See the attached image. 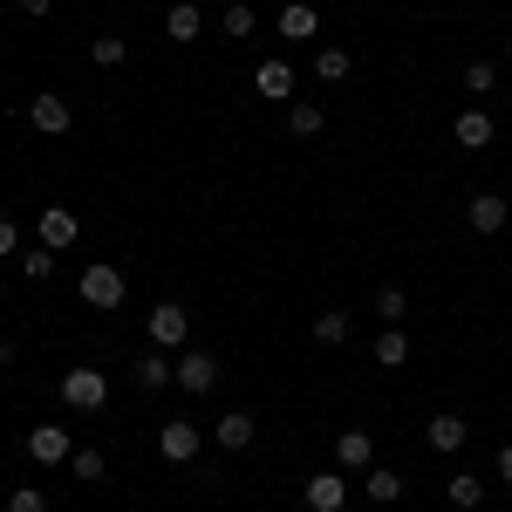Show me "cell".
Masks as SVG:
<instances>
[{
	"mask_svg": "<svg viewBox=\"0 0 512 512\" xmlns=\"http://www.w3.org/2000/svg\"><path fill=\"white\" fill-rule=\"evenodd\" d=\"M82 301H89L96 315H110V308H123V274L110 267V260H96V267H82Z\"/></svg>",
	"mask_w": 512,
	"mask_h": 512,
	"instance_id": "6da1fadb",
	"label": "cell"
},
{
	"mask_svg": "<svg viewBox=\"0 0 512 512\" xmlns=\"http://www.w3.org/2000/svg\"><path fill=\"white\" fill-rule=\"evenodd\" d=\"M62 403H69V410H103V403H110V376H103V369H69V376H62Z\"/></svg>",
	"mask_w": 512,
	"mask_h": 512,
	"instance_id": "7a4b0ae2",
	"label": "cell"
},
{
	"mask_svg": "<svg viewBox=\"0 0 512 512\" xmlns=\"http://www.w3.org/2000/svg\"><path fill=\"white\" fill-rule=\"evenodd\" d=\"M219 355H205V349H178V390L185 396H205V390H219Z\"/></svg>",
	"mask_w": 512,
	"mask_h": 512,
	"instance_id": "3957f363",
	"label": "cell"
},
{
	"mask_svg": "<svg viewBox=\"0 0 512 512\" xmlns=\"http://www.w3.org/2000/svg\"><path fill=\"white\" fill-rule=\"evenodd\" d=\"M301 499H308V512H342L349 506V472H342V465H335V472H315L301 485Z\"/></svg>",
	"mask_w": 512,
	"mask_h": 512,
	"instance_id": "277c9868",
	"label": "cell"
},
{
	"mask_svg": "<svg viewBox=\"0 0 512 512\" xmlns=\"http://www.w3.org/2000/svg\"><path fill=\"white\" fill-rule=\"evenodd\" d=\"M158 451L171 458V465H192L198 451H205V431H198L192 417H178V424H164V431H158Z\"/></svg>",
	"mask_w": 512,
	"mask_h": 512,
	"instance_id": "5b68a950",
	"label": "cell"
},
{
	"mask_svg": "<svg viewBox=\"0 0 512 512\" xmlns=\"http://www.w3.org/2000/svg\"><path fill=\"white\" fill-rule=\"evenodd\" d=\"M28 123H35L41 137H62V130L76 123V110H69V96H55V89H41L35 103H28Z\"/></svg>",
	"mask_w": 512,
	"mask_h": 512,
	"instance_id": "8992f818",
	"label": "cell"
},
{
	"mask_svg": "<svg viewBox=\"0 0 512 512\" xmlns=\"http://www.w3.org/2000/svg\"><path fill=\"white\" fill-rule=\"evenodd\" d=\"M144 328H151V342H158V349H185V328H192V315H185L178 301H158Z\"/></svg>",
	"mask_w": 512,
	"mask_h": 512,
	"instance_id": "52a82bcc",
	"label": "cell"
},
{
	"mask_svg": "<svg viewBox=\"0 0 512 512\" xmlns=\"http://www.w3.org/2000/svg\"><path fill=\"white\" fill-rule=\"evenodd\" d=\"M465 437H472V424H465L458 410H437L431 424H424V444H431V451H444V458H451V451H465Z\"/></svg>",
	"mask_w": 512,
	"mask_h": 512,
	"instance_id": "ba28073f",
	"label": "cell"
},
{
	"mask_svg": "<svg viewBox=\"0 0 512 512\" xmlns=\"http://www.w3.org/2000/svg\"><path fill=\"white\" fill-rule=\"evenodd\" d=\"M335 465H342V472H369V465H376V437L349 424V431L335 437Z\"/></svg>",
	"mask_w": 512,
	"mask_h": 512,
	"instance_id": "9c48e42d",
	"label": "cell"
},
{
	"mask_svg": "<svg viewBox=\"0 0 512 512\" xmlns=\"http://www.w3.org/2000/svg\"><path fill=\"white\" fill-rule=\"evenodd\" d=\"M69 451H76V444H69L62 424H35V431H28V458H35V465H62Z\"/></svg>",
	"mask_w": 512,
	"mask_h": 512,
	"instance_id": "30bf717a",
	"label": "cell"
},
{
	"mask_svg": "<svg viewBox=\"0 0 512 512\" xmlns=\"http://www.w3.org/2000/svg\"><path fill=\"white\" fill-rule=\"evenodd\" d=\"M35 233H41V246H55V253H69L82 226H76V212H69V205H48V212H41V226H35Z\"/></svg>",
	"mask_w": 512,
	"mask_h": 512,
	"instance_id": "8fae6325",
	"label": "cell"
},
{
	"mask_svg": "<svg viewBox=\"0 0 512 512\" xmlns=\"http://www.w3.org/2000/svg\"><path fill=\"white\" fill-rule=\"evenodd\" d=\"M465 219H472V233H506V219H512V205L499 192H478L472 205H465Z\"/></svg>",
	"mask_w": 512,
	"mask_h": 512,
	"instance_id": "7c38bea8",
	"label": "cell"
},
{
	"mask_svg": "<svg viewBox=\"0 0 512 512\" xmlns=\"http://www.w3.org/2000/svg\"><path fill=\"white\" fill-rule=\"evenodd\" d=\"M274 28H280L287 41H315V35H321V14L308 7V0H287V7H280V21H274Z\"/></svg>",
	"mask_w": 512,
	"mask_h": 512,
	"instance_id": "4fadbf2b",
	"label": "cell"
},
{
	"mask_svg": "<svg viewBox=\"0 0 512 512\" xmlns=\"http://www.w3.org/2000/svg\"><path fill=\"white\" fill-rule=\"evenodd\" d=\"M253 431H260V424H253L246 410H226V417L212 424V444H219V451H246V444H253Z\"/></svg>",
	"mask_w": 512,
	"mask_h": 512,
	"instance_id": "5bb4252c",
	"label": "cell"
},
{
	"mask_svg": "<svg viewBox=\"0 0 512 512\" xmlns=\"http://www.w3.org/2000/svg\"><path fill=\"white\" fill-rule=\"evenodd\" d=\"M253 89L274 96V103H294V69H287V62H260V69H253Z\"/></svg>",
	"mask_w": 512,
	"mask_h": 512,
	"instance_id": "9a60e30c",
	"label": "cell"
},
{
	"mask_svg": "<svg viewBox=\"0 0 512 512\" xmlns=\"http://www.w3.org/2000/svg\"><path fill=\"white\" fill-rule=\"evenodd\" d=\"M171 383H178V362H171V355H137V390H171Z\"/></svg>",
	"mask_w": 512,
	"mask_h": 512,
	"instance_id": "2e32d148",
	"label": "cell"
},
{
	"mask_svg": "<svg viewBox=\"0 0 512 512\" xmlns=\"http://www.w3.org/2000/svg\"><path fill=\"white\" fill-rule=\"evenodd\" d=\"M362 492H369L376 506H396V499H403V472H390V465H369V472H362Z\"/></svg>",
	"mask_w": 512,
	"mask_h": 512,
	"instance_id": "e0dca14e",
	"label": "cell"
},
{
	"mask_svg": "<svg viewBox=\"0 0 512 512\" xmlns=\"http://www.w3.org/2000/svg\"><path fill=\"white\" fill-rule=\"evenodd\" d=\"M198 28H205V14H198L192 0H178V7H164V35H171V41H198Z\"/></svg>",
	"mask_w": 512,
	"mask_h": 512,
	"instance_id": "ac0fdd59",
	"label": "cell"
},
{
	"mask_svg": "<svg viewBox=\"0 0 512 512\" xmlns=\"http://www.w3.org/2000/svg\"><path fill=\"white\" fill-rule=\"evenodd\" d=\"M444 499H451L458 512H478V506H485V478H472V472L444 478Z\"/></svg>",
	"mask_w": 512,
	"mask_h": 512,
	"instance_id": "d6986e66",
	"label": "cell"
},
{
	"mask_svg": "<svg viewBox=\"0 0 512 512\" xmlns=\"http://www.w3.org/2000/svg\"><path fill=\"white\" fill-rule=\"evenodd\" d=\"M451 130H458V144H465V151H485V144H492V117H485V110H458Z\"/></svg>",
	"mask_w": 512,
	"mask_h": 512,
	"instance_id": "ffe728a7",
	"label": "cell"
},
{
	"mask_svg": "<svg viewBox=\"0 0 512 512\" xmlns=\"http://www.w3.org/2000/svg\"><path fill=\"white\" fill-rule=\"evenodd\" d=\"M321 103H287V137H321Z\"/></svg>",
	"mask_w": 512,
	"mask_h": 512,
	"instance_id": "44dd1931",
	"label": "cell"
},
{
	"mask_svg": "<svg viewBox=\"0 0 512 512\" xmlns=\"http://www.w3.org/2000/svg\"><path fill=\"white\" fill-rule=\"evenodd\" d=\"M376 362H383V369H403V362H410V335H403V328H383V335H376Z\"/></svg>",
	"mask_w": 512,
	"mask_h": 512,
	"instance_id": "7402d4cb",
	"label": "cell"
},
{
	"mask_svg": "<svg viewBox=\"0 0 512 512\" xmlns=\"http://www.w3.org/2000/svg\"><path fill=\"white\" fill-rule=\"evenodd\" d=\"M69 472H76L82 485H96V478L110 472V458H103V451H96V444H82V451H69Z\"/></svg>",
	"mask_w": 512,
	"mask_h": 512,
	"instance_id": "603a6c76",
	"label": "cell"
},
{
	"mask_svg": "<svg viewBox=\"0 0 512 512\" xmlns=\"http://www.w3.org/2000/svg\"><path fill=\"white\" fill-rule=\"evenodd\" d=\"M55 267H62L55 246H28V253H21V274H28V280H55Z\"/></svg>",
	"mask_w": 512,
	"mask_h": 512,
	"instance_id": "cb8c5ba5",
	"label": "cell"
},
{
	"mask_svg": "<svg viewBox=\"0 0 512 512\" xmlns=\"http://www.w3.org/2000/svg\"><path fill=\"white\" fill-rule=\"evenodd\" d=\"M315 342H321V349H342V342H349V315H342V308L315 315Z\"/></svg>",
	"mask_w": 512,
	"mask_h": 512,
	"instance_id": "d4e9b609",
	"label": "cell"
},
{
	"mask_svg": "<svg viewBox=\"0 0 512 512\" xmlns=\"http://www.w3.org/2000/svg\"><path fill=\"white\" fill-rule=\"evenodd\" d=\"M403 315H410L403 287H376V321H383V328H403Z\"/></svg>",
	"mask_w": 512,
	"mask_h": 512,
	"instance_id": "484cf974",
	"label": "cell"
},
{
	"mask_svg": "<svg viewBox=\"0 0 512 512\" xmlns=\"http://www.w3.org/2000/svg\"><path fill=\"white\" fill-rule=\"evenodd\" d=\"M89 55H96V69H123L130 41H123V35H96V41H89Z\"/></svg>",
	"mask_w": 512,
	"mask_h": 512,
	"instance_id": "4316f807",
	"label": "cell"
},
{
	"mask_svg": "<svg viewBox=\"0 0 512 512\" xmlns=\"http://www.w3.org/2000/svg\"><path fill=\"white\" fill-rule=\"evenodd\" d=\"M315 76L321 82H349V48H321V55H315Z\"/></svg>",
	"mask_w": 512,
	"mask_h": 512,
	"instance_id": "83f0119b",
	"label": "cell"
},
{
	"mask_svg": "<svg viewBox=\"0 0 512 512\" xmlns=\"http://www.w3.org/2000/svg\"><path fill=\"white\" fill-rule=\"evenodd\" d=\"M219 28H226L233 41H246V35H253V0H233V7L219 14Z\"/></svg>",
	"mask_w": 512,
	"mask_h": 512,
	"instance_id": "f1b7e54d",
	"label": "cell"
},
{
	"mask_svg": "<svg viewBox=\"0 0 512 512\" xmlns=\"http://www.w3.org/2000/svg\"><path fill=\"white\" fill-rule=\"evenodd\" d=\"M492 82H499L492 62H472V69H465V89H472V96H492Z\"/></svg>",
	"mask_w": 512,
	"mask_h": 512,
	"instance_id": "f546056e",
	"label": "cell"
},
{
	"mask_svg": "<svg viewBox=\"0 0 512 512\" xmlns=\"http://www.w3.org/2000/svg\"><path fill=\"white\" fill-rule=\"evenodd\" d=\"M7 512H48V499H41L35 485H14V499H7Z\"/></svg>",
	"mask_w": 512,
	"mask_h": 512,
	"instance_id": "4dcf8cb0",
	"label": "cell"
},
{
	"mask_svg": "<svg viewBox=\"0 0 512 512\" xmlns=\"http://www.w3.org/2000/svg\"><path fill=\"white\" fill-rule=\"evenodd\" d=\"M14 253H21V226L0 212V260H14Z\"/></svg>",
	"mask_w": 512,
	"mask_h": 512,
	"instance_id": "1f68e13d",
	"label": "cell"
},
{
	"mask_svg": "<svg viewBox=\"0 0 512 512\" xmlns=\"http://www.w3.org/2000/svg\"><path fill=\"white\" fill-rule=\"evenodd\" d=\"M492 472H499V478L512 485V444H499V458H492Z\"/></svg>",
	"mask_w": 512,
	"mask_h": 512,
	"instance_id": "d6a6232c",
	"label": "cell"
},
{
	"mask_svg": "<svg viewBox=\"0 0 512 512\" xmlns=\"http://www.w3.org/2000/svg\"><path fill=\"white\" fill-rule=\"evenodd\" d=\"M48 7H55V0H21V14H28V21H48Z\"/></svg>",
	"mask_w": 512,
	"mask_h": 512,
	"instance_id": "836d02e7",
	"label": "cell"
},
{
	"mask_svg": "<svg viewBox=\"0 0 512 512\" xmlns=\"http://www.w3.org/2000/svg\"><path fill=\"white\" fill-rule=\"evenodd\" d=\"M506 226H512V219H506Z\"/></svg>",
	"mask_w": 512,
	"mask_h": 512,
	"instance_id": "e575fe53",
	"label": "cell"
}]
</instances>
